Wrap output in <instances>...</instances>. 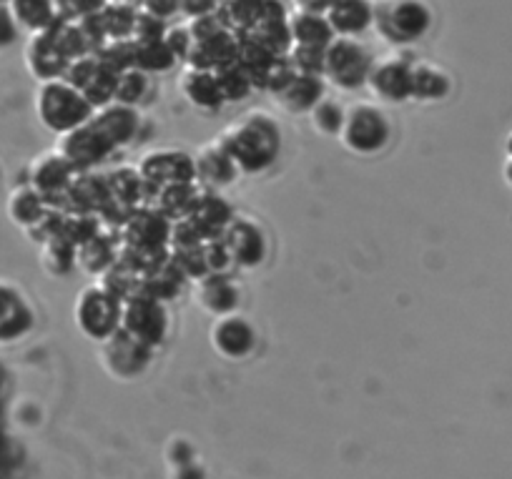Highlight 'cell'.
Wrapping results in <instances>:
<instances>
[{
    "label": "cell",
    "instance_id": "6da1fadb",
    "mask_svg": "<svg viewBox=\"0 0 512 479\" xmlns=\"http://www.w3.org/2000/svg\"><path fill=\"white\" fill-rule=\"evenodd\" d=\"M226 156L234 161V166L244 174H264L277 164L279 151H282V133L279 126L264 113H251L241 118L236 126L226 128L219 138Z\"/></svg>",
    "mask_w": 512,
    "mask_h": 479
},
{
    "label": "cell",
    "instance_id": "7a4b0ae2",
    "mask_svg": "<svg viewBox=\"0 0 512 479\" xmlns=\"http://www.w3.org/2000/svg\"><path fill=\"white\" fill-rule=\"evenodd\" d=\"M93 111H96V108H93L71 83L63 81V78H58V81H46L38 88L36 113L48 131L66 136V133L76 131L83 123L91 121Z\"/></svg>",
    "mask_w": 512,
    "mask_h": 479
},
{
    "label": "cell",
    "instance_id": "3957f363",
    "mask_svg": "<svg viewBox=\"0 0 512 479\" xmlns=\"http://www.w3.org/2000/svg\"><path fill=\"white\" fill-rule=\"evenodd\" d=\"M372 26L392 46H407L430 31L432 13L422 0H382L374 6Z\"/></svg>",
    "mask_w": 512,
    "mask_h": 479
},
{
    "label": "cell",
    "instance_id": "277c9868",
    "mask_svg": "<svg viewBox=\"0 0 512 479\" xmlns=\"http://www.w3.org/2000/svg\"><path fill=\"white\" fill-rule=\"evenodd\" d=\"M374 58L357 38H334L324 51V81H332L342 91H357L367 83Z\"/></svg>",
    "mask_w": 512,
    "mask_h": 479
},
{
    "label": "cell",
    "instance_id": "5b68a950",
    "mask_svg": "<svg viewBox=\"0 0 512 479\" xmlns=\"http://www.w3.org/2000/svg\"><path fill=\"white\" fill-rule=\"evenodd\" d=\"M123 306L113 291L106 286H91L78 296L76 304V322L86 337L106 342L121 329Z\"/></svg>",
    "mask_w": 512,
    "mask_h": 479
},
{
    "label": "cell",
    "instance_id": "8992f818",
    "mask_svg": "<svg viewBox=\"0 0 512 479\" xmlns=\"http://www.w3.org/2000/svg\"><path fill=\"white\" fill-rule=\"evenodd\" d=\"M339 138H342V143L349 151L359 153V156H372V153H379L390 143V118L384 116L379 108L362 103V106L352 108L344 116V126Z\"/></svg>",
    "mask_w": 512,
    "mask_h": 479
},
{
    "label": "cell",
    "instance_id": "52a82bcc",
    "mask_svg": "<svg viewBox=\"0 0 512 479\" xmlns=\"http://www.w3.org/2000/svg\"><path fill=\"white\" fill-rule=\"evenodd\" d=\"M63 81L71 83L93 108H103L108 106V103H113L118 73L111 71L108 66H103V63L98 61V56L88 53V56L76 58L73 63H68L66 73H63Z\"/></svg>",
    "mask_w": 512,
    "mask_h": 479
},
{
    "label": "cell",
    "instance_id": "ba28073f",
    "mask_svg": "<svg viewBox=\"0 0 512 479\" xmlns=\"http://www.w3.org/2000/svg\"><path fill=\"white\" fill-rule=\"evenodd\" d=\"M166 322H169V316H166L161 301L144 294V291L131 296L126 301V306H123L121 329L128 337H134L136 342H141L149 349L154 344H161V339L166 334Z\"/></svg>",
    "mask_w": 512,
    "mask_h": 479
},
{
    "label": "cell",
    "instance_id": "9c48e42d",
    "mask_svg": "<svg viewBox=\"0 0 512 479\" xmlns=\"http://www.w3.org/2000/svg\"><path fill=\"white\" fill-rule=\"evenodd\" d=\"M146 186H171V184H191L196 179V169L191 156L174 148H161V151L146 153L139 169Z\"/></svg>",
    "mask_w": 512,
    "mask_h": 479
},
{
    "label": "cell",
    "instance_id": "30bf717a",
    "mask_svg": "<svg viewBox=\"0 0 512 479\" xmlns=\"http://www.w3.org/2000/svg\"><path fill=\"white\" fill-rule=\"evenodd\" d=\"M277 16H284L279 0H221L216 8V18L221 21V26L234 36H241L267 18Z\"/></svg>",
    "mask_w": 512,
    "mask_h": 479
},
{
    "label": "cell",
    "instance_id": "8fae6325",
    "mask_svg": "<svg viewBox=\"0 0 512 479\" xmlns=\"http://www.w3.org/2000/svg\"><path fill=\"white\" fill-rule=\"evenodd\" d=\"M224 246L229 251L231 264L244 266V269H254L267 259V236L256 224L249 219L231 221L229 229L224 231Z\"/></svg>",
    "mask_w": 512,
    "mask_h": 479
},
{
    "label": "cell",
    "instance_id": "7c38bea8",
    "mask_svg": "<svg viewBox=\"0 0 512 479\" xmlns=\"http://www.w3.org/2000/svg\"><path fill=\"white\" fill-rule=\"evenodd\" d=\"M367 83L379 101L405 103L412 98V63L402 58H384L374 63Z\"/></svg>",
    "mask_w": 512,
    "mask_h": 479
},
{
    "label": "cell",
    "instance_id": "4fadbf2b",
    "mask_svg": "<svg viewBox=\"0 0 512 479\" xmlns=\"http://www.w3.org/2000/svg\"><path fill=\"white\" fill-rule=\"evenodd\" d=\"M113 151L111 143L93 128V123H83L76 131L66 133L58 146V153L66 158L73 169H91V166L101 164L103 158Z\"/></svg>",
    "mask_w": 512,
    "mask_h": 479
},
{
    "label": "cell",
    "instance_id": "5bb4252c",
    "mask_svg": "<svg viewBox=\"0 0 512 479\" xmlns=\"http://www.w3.org/2000/svg\"><path fill=\"white\" fill-rule=\"evenodd\" d=\"M73 174H76V169L68 164L61 153H43V156L36 158L31 166V189L36 191L43 201H51L56 199V196L61 199V196H66L68 189H71Z\"/></svg>",
    "mask_w": 512,
    "mask_h": 479
},
{
    "label": "cell",
    "instance_id": "9a60e30c",
    "mask_svg": "<svg viewBox=\"0 0 512 479\" xmlns=\"http://www.w3.org/2000/svg\"><path fill=\"white\" fill-rule=\"evenodd\" d=\"M236 53H239V41H236L234 33L221 28V31L191 43V51H189V58H186V63H189L194 71L216 73L224 66H229V63H234Z\"/></svg>",
    "mask_w": 512,
    "mask_h": 479
},
{
    "label": "cell",
    "instance_id": "2e32d148",
    "mask_svg": "<svg viewBox=\"0 0 512 479\" xmlns=\"http://www.w3.org/2000/svg\"><path fill=\"white\" fill-rule=\"evenodd\" d=\"M211 344L226 359H244L256 347V329L241 316H221L211 329Z\"/></svg>",
    "mask_w": 512,
    "mask_h": 479
},
{
    "label": "cell",
    "instance_id": "e0dca14e",
    "mask_svg": "<svg viewBox=\"0 0 512 479\" xmlns=\"http://www.w3.org/2000/svg\"><path fill=\"white\" fill-rule=\"evenodd\" d=\"M334 38H357L374 23L372 0H337L327 13Z\"/></svg>",
    "mask_w": 512,
    "mask_h": 479
},
{
    "label": "cell",
    "instance_id": "ac0fdd59",
    "mask_svg": "<svg viewBox=\"0 0 512 479\" xmlns=\"http://www.w3.org/2000/svg\"><path fill=\"white\" fill-rule=\"evenodd\" d=\"M91 123L113 148H118L126 146V143L136 136V131H139V113L131 106L108 103V106H103L101 111L91 118Z\"/></svg>",
    "mask_w": 512,
    "mask_h": 479
},
{
    "label": "cell",
    "instance_id": "d6986e66",
    "mask_svg": "<svg viewBox=\"0 0 512 479\" xmlns=\"http://www.w3.org/2000/svg\"><path fill=\"white\" fill-rule=\"evenodd\" d=\"M169 236L171 229L166 224V216L156 214V211H144V214H136L134 219L126 221L128 249L159 254V249L169 241Z\"/></svg>",
    "mask_w": 512,
    "mask_h": 479
},
{
    "label": "cell",
    "instance_id": "ffe728a7",
    "mask_svg": "<svg viewBox=\"0 0 512 479\" xmlns=\"http://www.w3.org/2000/svg\"><path fill=\"white\" fill-rule=\"evenodd\" d=\"M26 63L28 71H31L41 83L58 81V78H63V73H66L68 68V63L63 61V56L56 51V46H53L48 31L33 33L31 43H28L26 48Z\"/></svg>",
    "mask_w": 512,
    "mask_h": 479
},
{
    "label": "cell",
    "instance_id": "44dd1931",
    "mask_svg": "<svg viewBox=\"0 0 512 479\" xmlns=\"http://www.w3.org/2000/svg\"><path fill=\"white\" fill-rule=\"evenodd\" d=\"M31 329V309L16 289L0 281V342L23 337Z\"/></svg>",
    "mask_w": 512,
    "mask_h": 479
},
{
    "label": "cell",
    "instance_id": "7402d4cb",
    "mask_svg": "<svg viewBox=\"0 0 512 479\" xmlns=\"http://www.w3.org/2000/svg\"><path fill=\"white\" fill-rule=\"evenodd\" d=\"M186 221L199 231L201 239L211 241L224 234L234 219H231V209L224 204V199H219V196H204V199L196 201L191 214L186 216Z\"/></svg>",
    "mask_w": 512,
    "mask_h": 479
},
{
    "label": "cell",
    "instance_id": "603a6c76",
    "mask_svg": "<svg viewBox=\"0 0 512 479\" xmlns=\"http://www.w3.org/2000/svg\"><path fill=\"white\" fill-rule=\"evenodd\" d=\"M274 98L292 113H312V108L324 98V78L297 73Z\"/></svg>",
    "mask_w": 512,
    "mask_h": 479
},
{
    "label": "cell",
    "instance_id": "cb8c5ba5",
    "mask_svg": "<svg viewBox=\"0 0 512 479\" xmlns=\"http://www.w3.org/2000/svg\"><path fill=\"white\" fill-rule=\"evenodd\" d=\"M199 304L216 316H229L239 306V289L224 274H209L199 279Z\"/></svg>",
    "mask_w": 512,
    "mask_h": 479
},
{
    "label": "cell",
    "instance_id": "d4e9b609",
    "mask_svg": "<svg viewBox=\"0 0 512 479\" xmlns=\"http://www.w3.org/2000/svg\"><path fill=\"white\" fill-rule=\"evenodd\" d=\"M194 169H196V176L209 186H229L231 181L236 179V174H239L234 161L226 156L224 148H221L216 141L211 143V146H206L204 151L196 156Z\"/></svg>",
    "mask_w": 512,
    "mask_h": 479
},
{
    "label": "cell",
    "instance_id": "484cf974",
    "mask_svg": "<svg viewBox=\"0 0 512 479\" xmlns=\"http://www.w3.org/2000/svg\"><path fill=\"white\" fill-rule=\"evenodd\" d=\"M289 23V36H292V46H314V48H327L334 41V33L329 28L327 18L319 13H294L287 18Z\"/></svg>",
    "mask_w": 512,
    "mask_h": 479
},
{
    "label": "cell",
    "instance_id": "4316f807",
    "mask_svg": "<svg viewBox=\"0 0 512 479\" xmlns=\"http://www.w3.org/2000/svg\"><path fill=\"white\" fill-rule=\"evenodd\" d=\"M181 91L184 96L194 103L201 111H216L224 103V96H221L219 81H216L214 73L209 71H194L191 68L184 78H181Z\"/></svg>",
    "mask_w": 512,
    "mask_h": 479
},
{
    "label": "cell",
    "instance_id": "83f0119b",
    "mask_svg": "<svg viewBox=\"0 0 512 479\" xmlns=\"http://www.w3.org/2000/svg\"><path fill=\"white\" fill-rule=\"evenodd\" d=\"M8 11L18 28H26L31 33L48 31L58 21L53 0H11Z\"/></svg>",
    "mask_w": 512,
    "mask_h": 479
},
{
    "label": "cell",
    "instance_id": "f1b7e54d",
    "mask_svg": "<svg viewBox=\"0 0 512 479\" xmlns=\"http://www.w3.org/2000/svg\"><path fill=\"white\" fill-rule=\"evenodd\" d=\"M46 201L31 189V186H21L11 194L8 199V216L13 219V224L23 226V229L31 231L33 226H38L46 216Z\"/></svg>",
    "mask_w": 512,
    "mask_h": 479
},
{
    "label": "cell",
    "instance_id": "f546056e",
    "mask_svg": "<svg viewBox=\"0 0 512 479\" xmlns=\"http://www.w3.org/2000/svg\"><path fill=\"white\" fill-rule=\"evenodd\" d=\"M450 93V78L435 66H412V98L417 101H440Z\"/></svg>",
    "mask_w": 512,
    "mask_h": 479
},
{
    "label": "cell",
    "instance_id": "4dcf8cb0",
    "mask_svg": "<svg viewBox=\"0 0 512 479\" xmlns=\"http://www.w3.org/2000/svg\"><path fill=\"white\" fill-rule=\"evenodd\" d=\"M101 16L103 28H106L108 41H126L134 33L136 16H139V8L126 6V3H116V0H108L106 6L98 11Z\"/></svg>",
    "mask_w": 512,
    "mask_h": 479
},
{
    "label": "cell",
    "instance_id": "1f68e13d",
    "mask_svg": "<svg viewBox=\"0 0 512 479\" xmlns=\"http://www.w3.org/2000/svg\"><path fill=\"white\" fill-rule=\"evenodd\" d=\"M116 256L118 254L113 249L111 239H103V236H91L76 249V261L91 274H101V271L111 269L116 264Z\"/></svg>",
    "mask_w": 512,
    "mask_h": 479
},
{
    "label": "cell",
    "instance_id": "d6a6232c",
    "mask_svg": "<svg viewBox=\"0 0 512 479\" xmlns=\"http://www.w3.org/2000/svg\"><path fill=\"white\" fill-rule=\"evenodd\" d=\"M149 93V73L139 71V68H131V71L118 73L116 81V93H113V103H121V106H131L141 103Z\"/></svg>",
    "mask_w": 512,
    "mask_h": 479
},
{
    "label": "cell",
    "instance_id": "836d02e7",
    "mask_svg": "<svg viewBox=\"0 0 512 479\" xmlns=\"http://www.w3.org/2000/svg\"><path fill=\"white\" fill-rule=\"evenodd\" d=\"M176 63L174 53L169 51V46L161 41H146V43H136V68L144 73H164L169 71L171 66Z\"/></svg>",
    "mask_w": 512,
    "mask_h": 479
},
{
    "label": "cell",
    "instance_id": "e575fe53",
    "mask_svg": "<svg viewBox=\"0 0 512 479\" xmlns=\"http://www.w3.org/2000/svg\"><path fill=\"white\" fill-rule=\"evenodd\" d=\"M214 76H216V81H219L224 103L226 101H241V98L249 96L251 88H254V81H251L249 73L239 66V61L229 63V66H224L221 71H216Z\"/></svg>",
    "mask_w": 512,
    "mask_h": 479
},
{
    "label": "cell",
    "instance_id": "d590c367",
    "mask_svg": "<svg viewBox=\"0 0 512 479\" xmlns=\"http://www.w3.org/2000/svg\"><path fill=\"white\" fill-rule=\"evenodd\" d=\"M93 56H98L103 66L116 73L131 71V68H136V43L131 38H126V41H106Z\"/></svg>",
    "mask_w": 512,
    "mask_h": 479
},
{
    "label": "cell",
    "instance_id": "8d00e7d4",
    "mask_svg": "<svg viewBox=\"0 0 512 479\" xmlns=\"http://www.w3.org/2000/svg\"><path fill=\"white\" fill-rule=\"evenodd\" d=\"M108 189H113V196H116L121 204H139V199H146V181L141 179V174L131 169H121L118 174H113Z\"/></svg>",
    "mask_w": 512,
    "mask_h": 479
},
{
    "label": "cell",
    "instance_id": "74e56055",
    "mask_svg": "<svg viewBox=\"0 0 512 479\" xmlns=\"http://www.w3.org/2000/svg\"><path fill=\"white\" fill-rule=\"evenodd\" d=\"M344 116H347V113L342 111L339 103L322 98V101L312 108L314 131H319L322 136H339L344 126Z\"/></svg>",
    "mask_w": 512,
    "mask_h": 479
},
{
    "label": "cell",
    "instance_id": "f35d334b",
    "mask_svg": "<svg viewBox=\"0 0 512 479\" xmlns=\"http://www.w3.org/2000/svg\"><path fill=\"white\" fill-rule=\"evenodd\" d=\"M324 51L327 48H314V46H292L289 48L287 58L294 66V71L304 73V76H319L324 71Z\"/></svg>",
    "mask_w": 512,
    "mask_h": 479
},
{
    "label": "cell",
    "instance_id": "ab89813d",
    "mask_svg": "<svg viewBox=\"0 0 512 479\" xmlns=\"http://www.w3.org/2000/svg\"><path fill=\"white\" fill-rule=\"evenodd\" d=\"M108 0H53V8H56V16L61 21H81V18L93 16V13L101 11Z\"/></svg>",
    "mask_w": 512,
    "mask_h": 479
},
{
    "label": "cell",
    "instance_id": "60d3db41",
    "mask_svg": "<svg viewBox=\"0 0 512 479\" xmlns=\"http://www.w3.org/2000/svg\"><path fill=\"white\" fill-rule=\"evenodd\" d=\"M166 36V23L159 18L149 16V13H141L136 16L134 33H131V41L134 43H146V41H161Z\"/></svg>",
    "mask_w": 512,
    "mask_h": 479
},
{
    "label": "cell",
    "instance_id": "b9f144b4",
    "mask_svg": "<svg viewBox=\"0 0 512 479\" xmlns=\"http://www.w3.org/2000/svg\"><path fill=\"white\" fill-rule=\"evenodd\" d=\"M76 26H78V31H81L83 41H86L88 53H96L98 48H101L103 43L108 41L106 28H103V21H101V16H98V13L81 18V21H76Z\"/></svg>",
    "mask_w": 512,
    "mask_h": 479
},
{
    "label": "cell",
    "instance_id": "7bdbcfd3",
    "mask_svg": "<svg viewBox=\"0 0 512 479\" xmlns=\"http://www.w3.org/2000/svg\"><path fill=\"white\" fill-rule=\"evenodd\" d=\"M164 43L169 46V51L174 53L176 61H186L191 51V36L189 28L186 26H176V28H166Z\"/></svg>",
    "mask_w": 512,
    "mask_h": 479
},
{
    "label": "cell",
    "instance_id": "ee69618b",
    "mask_svg": "<svg viewBox=\"0 0 512 479\" xmlns=\"http://www.w3.org/2000/svg\"><path fill=\"white\" fill-rule=\"evenodd\" d=\"M139 11L166 23L179 13V0H141Z\"/></svg>",
    "mask_w": 512,
    "mask_h": 479
},
{
    "label": "cell",
    "instance_id": "f6af8a7d",
    "mask_svg": "<svg viewBox=\"0 0 512 479\" xmlns=\"http://www.w3.org/2000/svg\"><path fill=\"white\" fill-rule=\"evenodd\" d=\"M221 0H179V13H184L186 18H201L216 13Z\"/></svg>",
    "mask_w": 512,
    "mask_h": 479
},
{
    "label": "cell",
    "instance_id": "bcb514c9",
    "mask_svg": "<svg viewBox=\"0 0 512 479\" xmlns=\"http://www.w3.org/2000/svg\"><path fill=\"white\" fill-rule=\"evenodd\" d=\"M16 38H18L16 21H13L8 6H0V53L8 51V48L16 43Z\"/></svg>",
    "mask_w": 512,
    "mask_h": 479
},
{
    "label": "cell",
    "instance_id": "7dc6e473",
    "mask_svg": "<svg viewBox=\"0 0 512 479\" xmlns=\"http://www.w3.org/2000/svg\"><path fill=\"white\" fill-rule=\"evenodd\" d=\"M297 3L299 11L304 13H319V16H324V13L329 11V8L337 3V0H294Z\"/></svg>",
    "mask_w": 512,
    "mask_h": 479
},
{
    "label": "cell",
    "instance_id": "c3c4849f",
    "mask_svg": "<svg viewBox=\"0 0 512 479\" xmlns=\"http://www.w3.org/2000/svg\"><path fill=\"white\" fill-rule=\"evenodd\" d=\"M116 3H126V6H134V8H139V3H141V0H116Z\"/></svg>",
    "mask_w": 512,
    "mask_h": 479
},
{
    "label": "cell",
    "instance_id": "681fc988",
    "mask_svg": "<svg viewBox=\"0 0 512 479\" xmlns=\"http://www.w3.org/2000/svg\"><path fill=\"white\" fill-rule=\"evenodd\" d=\"M507 181H510V184H512V161H510V164H507Z\"/></svg>",
    "mask_w": 512,
    "mask_h": 479
},
{
    "label": "cell",
    "instance_id": "f907efd6",
    "mask_svg": "<svg viewBox=\"0 0 512 479\" xmlns=\"http://www.w3.org/2000/svg\"><path fill=\"white\" fill-rule=\"evenodd\" d=\"M507 153H510V156H512V136H510V141H507Z\"/></svg>",
    "mask_w": 512,
    "mask_h": 479
},
{
    "label": "cell",
    "instance_id": "816d5d0a",
    "mask_svg": "<svg viewBox=\"0 0 512 479\" xmlns=\"http://www.w3.org/2000/svg\"><path fill=\"white\" fill-rule=\"evenodd\" d=\"M0 6H11V0H0Z\"/></svg>",
    "mask_w": 512,
    "mask_h": 479
},
{
    "label": "cell",
    "instance_id": "f5cc1de1",
    "mask_svg": "<svg viewBox=\"0 0 512 479\" xmlns=\"http://www.w3.org/2000/svg\"><path fill=\"white\" fill-rule=\"evenodd\" d=\"M0 176H3V171H0Z\"/></svg>",
    "mask_w": 512,
    "mask_h": 479
}]
</instances>
